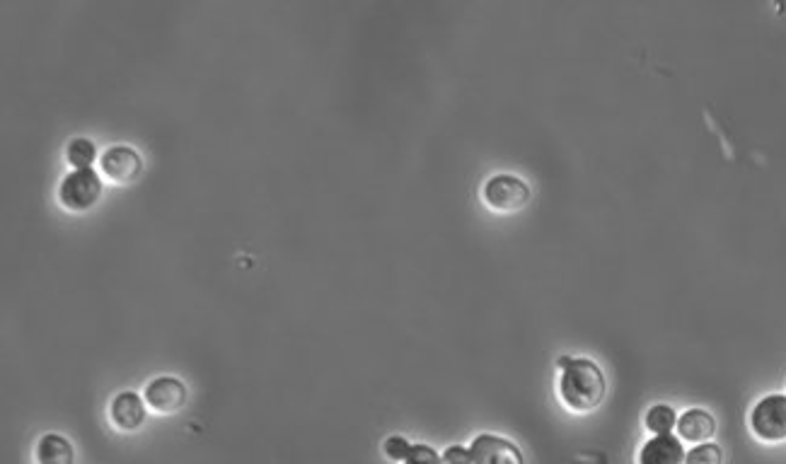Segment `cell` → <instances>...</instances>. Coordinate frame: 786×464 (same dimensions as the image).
I'll return each instance as SVG.
<instances>
[{"mask_svg":"<svg viewBox=\"0 0 786 464\" xmlns=\"http://www.w3.org/2000/svg\"><path fill=\"white\" fill-rule=\"evenodd\" d=\"M675 411L666 404H656L653 409L646 414V428L656 435H670V431L675 428Z\"/></svg>","mask_w":786,"mask_h":464,"instance_id":"4fadbf2b","label":"cell"},{"mask_svg":"<svg viewBox=\"0 0 786 464\" xmlns=\"http://www.w3.org/2000/svg\"><path fill=\"white\" fill-rule=\"evenodd\" d=\"M148 409L158 411V414H175L187 402V390L177 377H158L146 387L143 392Z\"/></svg>","mask_w":786,"mask_h":464,"instance_id":"52a82bcc","label":"cell"},{"mask_svg":"<svg viewBox=\"0 0 786 464\" xmlns=\"http://www.w3.org/2000/svg\"><path fill=\"white\" fill-rule=\"evenodd\" d=\"M404 464H443V457L429 445H412Z\"/></svg>","mask_w":786,"mask_h":464,"instance_id":"9a60e30c","label":"cell"},{"mask_svg":"<svg viewBox=\"0 0 786 464\" xmlns=\"http://www.w3.org/2000/svg\"><path fill=\"white\" fill-rule=\"evenodd\" d=\"M724 462V452L719 445L714 443H699L697 448H692L685 455V464H721Z\"/></svg>","mask_w":786,"mask_h":464,"instance_id":"5bb4252c","label":"cell"},{"mask_svg":"<svg viewBox=\"0 0 786 464\" xmlns=\"http://www.w3.org/2000/svg\"><path fill=\"white\" fill-rule=\"evenodd\" d=\"M753 431L757 438L767 440V443H777V440L786 438V397L784 394H770V397L760 399L750 416Z\"/></svg>","mask_w":786,"mask_h":464,"instance_id":"277c9868","label":"cell"},{"mask_svg":"<svg viewBox=\"0 0 786 464\" xmlns=\"http://www.w3.org/2000/svg\"><path fill=\"white\" fill-rule=\"evenodd\" d=\"M109 416L119 431H138L146 421V404L136 392H121L114 397Z\"/></svg>","mask_w":786,"mask_h":464,"instance_id":"ba28073f","label":"cell"},{"mask_svg":"<svg viewBox=\"0 0 786 464\" xmlns=\"http://www.w3.org/2000/svg\"><path fill=\"white\" fill-rule=\"evenodd\" d=\"M409 450H412V445H409L404 438H400V435H392V438L385 440V455L390 457V460L404 462L407 460Z\"/></svg>","mask_w":786,"mask_h":464,"instance_id":"2e32d148","label":"cell"},{"mask_svg":"<svg viewBox=\"0 0 786 464\" xmlns=\"http://www.w3.org/2000/svg\"><path fill=\"white\" fill-rule=\"evenodd\" d=\"M716 431V421L714 416H709L707 411L702 409H690L680 416L678 421V433L680 438L687 440V443H707Z\"/></svg>","mask_w":786,"mask_h":464,"instance_id":"30bf717a","label":"cell"},{"mask_svg":"<svg viewBox=\"0 0 786 464\" xmlns=\"http://www.w3.org/2000/svg\"><path fill=\"white\" fill-rule=\"evenodd\" d=\"M484 201H487L494 211L513 213L520 211L523 206H528L530 189L520 177L496 174V177H491L489 182L484 184Z\"/></svg>","mask_w":786,"mask_h":464,"instance_id":"3957f363","label":"cell"},{"mask_svg":"<svg viewBox=\"0 0 786 464\" xmlns=\"http://www.w3.org/2000/svg\"><path fill=\"white\" fill-rule=\"evenodd\" d=\"M443 464H472V452L462 445H450L443 452Z\"/></svg>","mask_w":786,"mask_h":464,"instance_id":"e0dca14e","label":"cell"},{"mask_svg":"<svg viewBox=\"0 0 786 464\" xmlns=\"http://www.w3.org/2000/svg\"><path fill=\"white\" fill-rule=\"evenodd\" d=\"M639 464H685V448L675 435H656L639 452Z\"/></svg>","mask_w":786,"mask_h":464,"instance_id":"9c48e42d","label":"cell"},{"mask_svg":"<svg viewBox=\"0 0 786 464\" xmlns=\"http://www.w3.org/2000/svg\"><path fill=\"white\" fill-rule=\"evenodd\" d=\"M102 196V179L95 170H73L59 187V201L63 208L75 213L90 211Z\"/></svg>","mask_w":786,"mask_h":464,"instance_id":"7a4b0ae2","label":"cell"},{"mask_svg":"<svg viewBox=\"0 0 786 464\" xmlns=\"http://www.w3.org/2000/svg\"><path fill=\"white\" fill-rule=\"evenodd\" d=\"M472 464H525L523 452H520L511 440L499 438V435H477L470 445Z\"/></svg>","mask_w":786,"mask_h":464,"instance_id":"5b68a950","label":"cell"},{"mask_svg":"<svg viewBox=\"0 0 786 464\" xmlns=\"http://www.w3.org/2000/svg\"><path fill=\"white\" fill-rule=\"evenodd\" d=\"M66 160L75 170H92V162L97 160L95 143L88 141V138H75L66 148Z\"/></svg>","mask_w":786,"mask_h":464,"instance_id":"7c38bea8","label":"cell"},{"mask_svg":"<svg viewBox=\"0 0 786 464\" xmlns=\"http://www.w3.org/2000/svg\"><path fill=\"white\" fill-rule=\"evenodd\" d=\"M73 445L59 433H49L37 445V464H73Z\"/></svg>","mask_w":786,"mask_h":464,"instance_id":"8fae6325","label":"cell"},{"mask_svg":"<svg viewBox=\"0 0 786 464\" xmlns=\"http://www.w3.org/2000/svg\"><path fill=\"white\" fill-rule=\"evenodd\" d=\"M100 167L104 177L112 179L114 184H131L136 182L138 174H141L143 160L134 148L114 145V148H109L100 158Z\"/></svg>","mask_w":786,"mask_h":464,"instance_id":"8992f818","label":"cell"},{"mask_svg":"<svg viewBox=\"0 0 786 464\" xmlns=\"http://www.w3.org/2000/svg\"><path fill=\"white\" fill-rule=\"evenodd\" d=\"M605 392H608V382H605L603 370L588 358H571V363L562 370L559 394L571 411L586 414V411L598 409L603 404Z\"/></svg>","mask_w":786,"mask_h":464,"instance_id":"6da1fadb","label":"cell"}]
</instances>
